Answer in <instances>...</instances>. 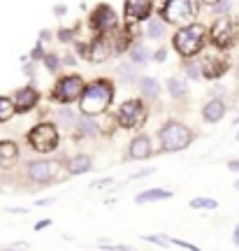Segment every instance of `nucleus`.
I'll return each instance as SVG.
<instances>
[{
    "label": "nucleus",
    "instance_id": "7c9ffc66",
    "mask_svg": "<svg viewBox=\"0 0 239 251\" xmlns=\"http://www.w3.org/2000/svg\"><path fill=\"white\" fill-rule=\"evenodd\" d=\"M186 72H188V77H193V79H197V77H200V72H197V65H188Z\"/></svg>",
    "mask_w": 239,
    "mask_h": 251
},
{
    "label": "nucleus",
    "instance_id": "7ed1b4c3",
    "mask_svg": "<svg viewBox=\"0 0 239 251\" xmlns=\"http://www.w3.org/2000/svg\"><path fill=\"white\" fill-rule=\"evenodd\" d=\"M191 140H193V133L179 121H169L160 130V142H163L165 151H181V149H186L191 144Z\"/></svg>",
    "mask_w": 239,
    "mask_h": 251
},
{
    "label": "nucleus",
    "instance_id": "412c9836",
    "mask_svg": "<svg viewBox=\"0 0 239 251\" xmlns=\"http://www.w3.org/2000/svg\"><path fill=\"white\" fill-rule=\"evenodd\" d=\"M146 35H149L151 40H160V37L165 35V24H163L160 19H151L149 28H146Z\"/></svg>",
    "mask_w": 239,
    "mask_h": 251
},
{
    "label": "nucleus",
    "instance_id": "9d476101",
    "mask_svg": "<svg viewBox=\"0 0 239 251\" xmlns=\"http://www.w3.org/2000/svg\"><path fill=\"white\" fill-rule=\"evenodd\" d=\"M56 170H58V165H56V163L33 161L30 165H28V177H30L33 181H49Z\"/></svg>",
    "mask_w": 239,
    "mask_h": 251
},
{
    "label": "nucleus",
    "instance_id": "ddd939ff",
    "mask_svg": "<svg viewBox=\"0 0 239 251\" xmlns=\"http://www.w3.org/2000/svg\"><path fill=\"white\" fill-rule=\"evenodd\" d=\"M37 91L30 89V86H26V89H21L17 93V109L19 112H28V109H33L37 105Z\"/></svg>",
    "mask_w": 239,
    "mask_h": 251
},
{
    "label": "nucleus",
    "instance_id": "c756f323",
    "mask_svg": "<svg viewBox=\"0 0 239 251\" xmlns=\"http://www.w3.org/2000/svg\"><path fill=\"white\" fill-rule=\"evenodd\" d=\"M56 65H58V58H56V56H47V68H49V70H56Z\"/></svg>",
    "mask_w": 239,
    "mask_h": 251
},
{
    "label": "nucleus",
    "instance_id": "2f4dec72",
    "mask_svg": "<svg viewBox=\"0 0 239 251\" xmlns=\"http://www.w3.org/2000/svg\"><path fill=\"white\" fill-rule=\"evenodd\" d=\"M146 175H153V170L151 168H146V170H140V172H135L130 179H140V177H146Z\"/></svg>",
    "mask_w": 239,
    "mask_h": 251
},
{
    "label": "nucleus",
    "instance_id": "c9c22d12",
    "mask_svg": "<svg viewBox=\"0 0 239 251\" xmlns=\"http://www.w3.org/2000/svg\"><path fill=\"white\" fill-rule=\"evenodd\" d=\"M228 170L239 172V158H237V161H230V163H228Z\"/></svg>",
    "mask_w": 239,
    "mask_h": 251
},
{
    "label": "nucleus",
    "instance_id": "b1692460",
    "mask_svg": "<svg viewBox=\"0 0 239 251\" xmlns=\"http://www.w3.org/2000/svg\"><path fill=\"white\" fill-rule=\"evenodd\" d=\"M191 207H193V209H214V207H216V200H209V198H195V200H191Z\"/></svg>",
    "mask_w": 239,
    "mask_h": 251
},
{
    "label": "nucleus",
    "instance_id": "6ab92c4d",
    "mask_svg": "<svg viewBox=\"0 0 239 251\" xmlns=\"http://www.w3.org/2000/svg\"><path fill=\"white\" fill-rule=\"evenodd\" d=\"M17 144L14 142H0V163H9V161H14L17 158Z\"/></svg>",
    "mask_w": 239,
    "mask_h": 251
},
{
    "label": "nucleus",
    "instance_id": "423d86ee",
    "mask_svg": "<svg viewBox=\"0 0 239 251\" xmlns=\"http://www.w3.org/2000/svg\"><path fill=\"white\" fill-rule=\"evenodd\" d=\"M84 93V81L77 75H70V77H63L58 84H56V91H53V98L61 100V102H72L77 100Z\"/></svg>",
    "mask_w": 239,
    "mask_h": 251
},
{
    "label": "nucleus",
    "instance_id": "f3484780",
    "mask_svg": "<svg viewBox=\"0 0 239 251\" xmlns=\"http://www.w3.org/2000/svg\"><path fill=\"white\" fill-rule=\"evenodd\" d=\"M167 198H172L169 191H163V188H151V191L140 193V196L135 198V202H137V205H144V202H156V200H167Z\"/></svg>",
    "mask_w": 239,
    "mask_h": 251
},
{
    "label": "nucleus",
    "instance_id": "58836bf2",
    "mask_svg": "<svg viewBox=\"0 0 239 251\" xmlns=\"http://www.w3.org/2000/svg\"><path fill=\"white\" fill-rule=\"evenodd\" d=\"M202 2H207V5H216L218 0H202Z\"/></svg>",
    "mask_w": 239,
    "mask_h": 251
},
{
    "label": "nucleus",
    "instance_id": "6e6552de",
    "mask_svg": "<svg viewBox=\"0 0 239 251\" xmlns=\"http://www.w3.org/2000/svg\"><path fill=\"white\" fill-rule=\"evenodd\" d=\"M212 40H214V45L221 47V49L232 45V40H235V26H232L230 19H218V21L214 24Z\"/></svg>",
    "mask_w": 239,
    "mask_h": 251
},
{
    "label": "nucleus",
    "instance_id": "9b49d317",
    "mask_svg": "<svg viewBox=\"0 0 239 251\" xmlns=\"http://www.w3.org/2000/svg\"><path fill=\"white\" fill-rule=\"evenodd\" d=\"M125 14L130 21H140V19H149L151 14V0H125Z\"/></svg>",
    "mask_w": 239,
    "mask_h": 251
},
{
    "label": "nucleus",
    "instance_id": "0eeeda50",
    "mask_svg": "<svg viewBox=\"0 0 239 251\" xmlns=\"http://www.w3.org/2000/svg\"><path fill=\"white\" fill-rule=\"evenodd\" d=\"M144 121V105L140 100H128L123 107L119 109V124L123 128H133Z\"/></svg>",
    "mask_w": 239,
    "mask_h": 251
},
{
    "label": "nucleus",
    "instance_id": "39448f33",
    "mask_svg": "<svg viewBox=\"0 0 239 251\" xmlns=\"http://www.w3.org/2000/svg\"><path fill=\"white\" fill-rule=\"evenodd\" d=\"M163 17L172 24H188L195 17V0H167Z\"/></svg>",
    "mask_w": 239,
    "mask_h": 251
},
{
    "label": "nucleus",
    "instance_id": "a878e982",
    "mask_svg": "<svg viewBox=\"0 0 239 251\" xmlns=\"http://www.w3.org/2000/svg\"><path fill=\"white\" fill-rule=\"evenodd\" d=\"M119 72H121V77H123V79H128V81H135V75H137L133 65H121V68H119Z\"/></svg>",
    "mask_w": 239,
    "mask_h": 251
},
{
    "label": "nucleus",
    "instance_id": "393cba45",
    "mask_svg": "<svg viewBox=\"0 0 239 251\" xmlns=\"http://www.w3.org/2000/svg\"><path fill=\"white\" fill-rule=\"evenodd\" d=\"M130 56H133V63H140V65H144L146 63V51H144V47H133V51H130Z\"/></svg>",
    "mask_w": 239,
    "mask_h": 251
},
{
    "label": "nucleus",
    "instance_id": "473e14b6",
    "mask_svg": "<svg viewBox=\"0 0 239 251\" xmlns=\"http://www.w3.org/2000/svg\"><path fill=\"white\" fill-rule=\"evenodd\" d=\"M58 37H61L63 42H70V40H72V30H63V33H58Z\"/></svg>",
    "mask_w": 239,
    "mask_h": 251
},
{
    "label": "nucleus",
    "instance_id": "1a4fd4ad",
    "mask_svg": "<svg viewBox=\"0 0 239 251\" xmlns=\"http://www.w3.org/2000/svg\"><path fill=\"white\" fill-rule=\"evenodd\" d=\"M119 19H116V12L109 5H97L96 12H93V26L100 33H107V30H114Z\"/></svg>",
    "mask_w": 239,
    "mask_h": 251
},
{
    "label": "nucleus",
    "instance_id": "2eb2a0df",
    "mask_svg": "<svg viewBox=\"0 0 239 251\" xmlns=\"http://www.w3.org/2000/svg\"><path fill=\"white\" fill-rule=\"evenodd\" d=\"M130 156L133 158H149L151 156V140L149 137H135L130 142Z\"/></svg>",
    "mask_w": 239,
    "mask_h": 251
},
{
    "label": "nucleus",
    "instance_id": "bb28decb",
    "mask_svg": "<svg viewBox=\"0 0 239 251\" xmlns=\"http://www.w3.org/2000/svg\"><path fill=\"white\" fill-rule=\"evenodd\" d=\"M79 126H81V130H84L86 135H96V133H97V126L93 124V121H89V119L79 121Z\"/></svg>",
    "mask_w": 239,
    "mask_h": 251
},
{
    "label": "nucleus",
    "instance_id": "e433bc0d",
    "mask_svg": "<svg viewBox=\"0 0 239 251\" xmlns=\"http://www.w3.org/2000/svg\"><path fill=\"white\" fill-rule=\"evenodd\" d=\"M47 226H49V221H40V224H35V230H42Z\"/></svg>",
    "mask_w": 239,
    "mask_h": 251
},
{
    "label": "nucleus",
    "instance_id": "20e7f679",
    "mask_svg": "<svg viewBox=\"0 0 239 251\" xmlns=\"http://www.w3.org/2000/svg\"><path fill=\"white\" fill-rule=\"evenodd\" d=\"M28 142H30L33 149H37V151H42V153L53 151L56 144H58V130L51 124H40L28 133Z\"/></svg>",
    "mask_w": 239,
    "mask_h": 251
},
{
    "label": "nucleus",
    "instance_id": "dca6fc26",
    "mask_svg": "<svg viewBox=\"0 0 239 251\" xmlns=\"http://www.w3.org/2000/svg\"><path fill=\"white\" fill-rule=\"evenodd\" d=\"M109 54H112V51H109V45H107V40H102V37H100V40H96V42L91 45L89 58H91L93 63H102L105 58H109Z\"/></svg>",
    "mask_w": 239,
    "mask_h": 251
},
{
    "label": "nucleus",
    "instance_id": "ea45409f",
    "mask_svg": "<svg viewBox=\"0 0 239 251\" xmlns=\"http://www.w3.org/2000/svg\"><path fill=\"white\" fill-rule=\"evenodd\" d=\"M237 140H239V133H237Z\"/></svg>",
    "mask_w": 239,
    "mask_h": 251
},
{
    "label": "nucleus",
    "instance_id": "72a5a7b5",
    "mask_svg": "<svg viewBox=\"0 0 239 251\" xmlns=\"http://www.w3.org/2000/svg\"><path fill=\"white\" fill-rule=\"evenodd\" d=\"M42 56H45V51H42V45H37V47H35V51H33V58H35V61H40Z\"/></svg>",
    "mask_w": 239,
    "mask_h": 251
},
{
    "label": "nucleus",
    "instance_id": "a211bd4d",
    "mask_svg": "<svg viewBox=\"0 0 239 251\" xmlns=\"http://www.w3.org/2000/svg\"><path fill=\"white\" fill-rule=\"evenodd\" d=\"M68 170L72 172V175H84V172L91 170V158L89 156H74L70 161V165H68Z\"/></svg>",
    "mask_w": 239,
    "mask_h": 251
},
{
    "label": "nucleus",
    "instance_id": "aec40b11",
    "mask_svg": "<svg viewBox=\"0 0 239 251\" xmlns=\"http://www.w3.org/2000/svg\"><path fill=\"white\" fill-rule=\"evenodd\" d=\"M142 86V93L144 96H149V98H158V93H160V86H158V81L156 79H151V77H144L142 81H140Z\"/></svg>",
    "mask_w": 239,
    "mask_h": 251
},
{
    "label": "nucleus",
    "instance_id": "4c0bfd02",
    "mask_svg": "<svg viewBox=\"0 0 239 251\" xmlns=\"http://www.w3.org/2000/svg\"><path fill=\"white\" fill-rule=\"evenodd\" d=\"M235 244H237V247H239V226H237V228H235Z\"/></svg>",
    "mask_w": 239,
    "mask_h": 251
},
{
    "label": "nucleus",
    "instance_id": "f257e3e1",
    "mask_svg": "<svg viewBox=\"0 0 239 251\" xmlns=\"http://www.w3.org/2000/svg\"><path fill=\"white\" fill-rule=\"evenodd\" d=\"M112 96H114V89H112V84L105 79L100 81H93L89 84L84 93H81V112L84 114H102L107 107H109V102H112Z\"/></svg>",
    "mask_w": 239,
    "mask_h": 251
},
{
    "label": "nucleus",
    "instance_id": "cd10ccee",
    "mask_svg": "<svg viewBox=\"0 0 239 251\" xmlns=\"http://www.w3.org/2000/svg\"><path fill=\"white\" fill-rule=\"evenodd\" d=\"M225 9H230V0H218V2H216V12L223 14Z\"/></svg>",
    "mask_w": 239,
    "mask_h": 251
},
{
    "label": "nucleus",
    "instance_id": "f03ea898",
    "mask_svg": "<svg viewBox=\"0 0 239 251\" xmlns=\"http://www.w3.org/2000/svg\"><path fill=\"white\" fill-rule=\"evenodd\" d=\"M204 40H207V30L204 26H186L181 28L177 35H174V47L181 56H195L200 49L204 47Z\"/></svg>",
    "mask_w": 239,
    "mask_h": 251
},
{
    "label": "nucleus",
    "instance_id": "c85d7f7f",
    "mask_svg": "<svg viewBox=\"0 0 239 251\" xmlns=\"http://www.w3.org/2000/svg\"><path fill=\"white\" fill-rule=\"evenodd\" d=\"M58 119H61V124H70V121H72V112H68V109H63L61 114H58Z\"/></svg>",
    "mask_w": 239,
    "mask_h": 251
},
{
    "label": "nucleus",
    "instance_id": "4be33fe9",
    "mask_svg": "<svg viewBox=\"0 0 239 251\" xmlns=\"http://www.w3.org/2000/svg\"><path fill=\"white\" fill-rule=\"evenodd\" d=\"M14 112H17V105H14L12 100H9V98H0V124H2V121H9Z\"/></svg>",
    "mask_w": 239,
    "mask_h": 251
},
{
    "label": "nucleus",
    "instance_id": "4468645a",
    "mask_svg": "<svg viewBox=\"0 0 239 251\" xmlns=\"http://www.w3.org/2000/svg\"><path fill=\"white\" fill-rule=\"evenodd\" d=\"M225 114V102L223 100H209L202 109V117L209 121V124H218Z\"/></svg>",
    "mask_w": 239,
    "mask_h": 251
},
{
    "label": "nucleus",
    "instance_id": "5701e85b",
    "mask_svg": "<svg viewBox=\"0 0 239 251\" xmlns=\"http://www.w3.org/2000/svg\"><path fill=\"white\" fill-rule=\"evenodd\" d=\"M167 89H169V93H172L174 98H184V96H186V86H184V81L181 79H169Z\"/></svg>",
    "mask_w": 239,
    "mask_h": 251
},
{
    "label": "nucleus",
    "instance_id": "f8f14e48",
    "mask_svg": "<svg viewBox=\"0 0 239 251\" xmlns=\"http://www.w3.org/2000/svg\"><path fill=\"white\" fill-rule=\"evenodd\" d=\"M225 70H228V63L221 61V58L207 56V58L202 61V75L207 77V79H216V77H221Z\"/></svg>",
    "mask_w": 239,
    "mask_h": 251
},
{
    "label": "nucleus",
    "instance_id": "f704fd0d",
    "mask_svg": "<svg viewBox=\"0 0 239 251\" xmlns=\"http://www.w3.org/2000/svg\"><path fill=\"white\" fill-rule=\"evenodd\" d=\"M65 12H68V7H65V5H56V7H53V14H58V17H61V14H65Z\"/></svg>",
    "mask_w": 239,
    "mask_h": 251
}]
</instances>
